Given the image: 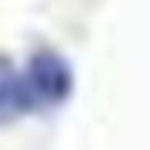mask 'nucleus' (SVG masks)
<instances>
[{
    "mask_svg": "<svg viewBox=\"0 0 150 150\" xmlns=\"http://www.w3.org/2000/svg\"><path fill=\"white\" fill-rule=\"evenodd\" d=\"M72 90V72L64 58L55 52H38L20 78L0 81V101L12 110H32V107H55Z\"/></svg>",
    "mask_w": 150,
    "mask_h": 150,
    "instance_id": "nucleus-1",
    "label": "nucleus"
}]
</instances>
